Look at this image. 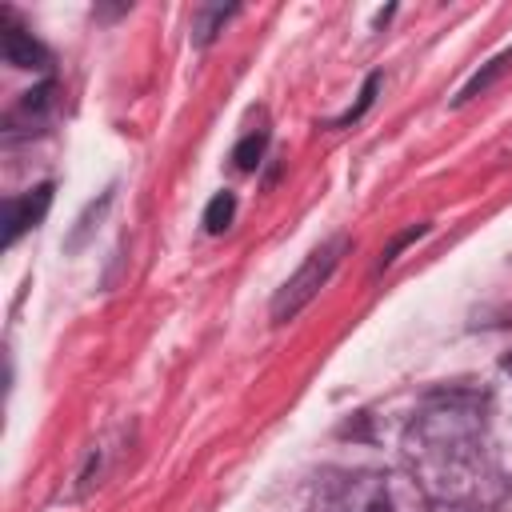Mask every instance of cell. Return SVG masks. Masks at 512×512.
Masks as SVG:
<instances>
[{
    "mask_svg": "<svg viewBox=\"0 0 512 512\" xmlns=\"http://www.w3.org/2000/svg\"><path fill=\"white\" fill-rule=\"evenodd\" d=\"M344 248H348V236H332L328 244H320V248L280 284V292L272 296V320H276V324L292 320L296 312H304V308L312 304V296H316V292L328 284V276L336 272Z\"/></svg>",
    "mask_w": 512,
    "mask_h": 512,
    "instance_id": "cell-1",
    "label": "cell"
},
{
    "mask_svg": "<svg viewBox=\"0 0 512 512\" xmlns=\"http://www.w3.org/2000/svg\"><path fill=\"white\" fill-rule=\"evenodd\" d=\"M348 512H424V500H420L416 484H408L396 472H384V476L352 480Z\"/></svg>",
    "mask_w": 512,
    "mask_h": 512,
    "instance_id": "cell-2",
    "label": "cell"
},
{
    "mask_svg": "<svg viewBox=\"0 0 512 512\" xmlns=\"http://www.w3.org/2000/svg\"><path fill=\"white\" fill-rule=\"evenodd\" d=\"M48 204H52V184H40V188H32L28 196L8 200V208H4V244H16L20 232L36 228Z\"/></svg>",
    "mask_w": 512,
    "mask_h": 512,
    "instance_id": "cell-3",
    "label": "cell"
},
{
    "mask_svg": "<svg viewBox=\"0 0 512 512\" xmlns=\"http://www.w3.org/2000/svg\"><path fill=\"white\" fill-rule=\"evenodd\" d=\"M4 60L12 68H48V52L24 28H16V24L4 28Z\"/></svg>",
    "mask_w": 512,
    "mask_h": 512,
    "instance_id": "cell-4",
    "label": "cell"
},
{
    "mask_svg": "<svg viewBox=\"0 0 512 512\" xmlns=\"http://www.w3.org/2000/svg\"><path fill=\"white\" fill-rule=\"evenodd\" d=\"M232 216H236V196L232 192H216L208 200V208H204V228L216 236V232H224L232 224Z\"/></svg>",
    "mask_w": 512,
    "mask_h": 512,
    "instance_id": "cell-5",
    "label": "cell"
},
{
    "mask_svg": "<svg viewBox=\"0 0 512 512\" xmlns=\"http://www.w3.org/2000/svg\"><path fill=\"white\" fill-rule=\"evenodd\" d=\"M508 64H512V48H508V52H500V56H496V60H492V64H488L484 72H476V76H472V80H468V84L460 88L456 104H464V100H472L476 92H484V88H488V84H492V80H496V76H500V72H504Z\"/></svg>",
    "mask_w": 512,
    "mask_h": 512,
    "instance_id": "cell-6",
    "label": "cell"
},
{
    "mask_svg": "<svg viewBox=\"0 0 512 512\" xmlns=\"http://www.w3.org/2000/svg\"><path fill=\"white\" fill-rule=\"evenodd\" d=\"M264 148H268V132H252V136H244V140L236 144V152H232L236 168H240V172H252V168L260 164Z\"/></svg>",
    "mask_w": 512,
    "mask_h": 512,
    "instance_id": "cell-7",
    "label": "cell"
},
{
    "mask_svg": "<svg viewBox=\"0 0 512 512\" xmlns=\"http://www.w3.org/2000/svg\"><path fill=\"white\" fill-rule=\"evenodd\" d=\"M504 368H508V372H512V356H508V360H504Z\"/></svg>",
    "mask_w": 512,
    "mask_h": 512,
    "instance_id": "cell-8",
    "label": "cell"
}]
</instances>
